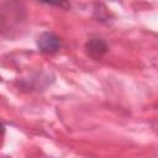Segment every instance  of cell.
Listing matches in <instances>:
<instances>
[{
	"mask_svg": "<svg viewBox=\"0 0 158 158\" xmlns=\"http://www.w3.org/2000/svg\"><path fill=\"white\" fill-rule=\"evenodd\" d=\"M85 49L89 57L94 59H100L106 52H107V44L102 38L99 37H93L86 41L85 43Z\"/></svg>",
	"mask_w": 158,
	"mask_h": 158,
	"instance_id": "2",
	"label": "cell"
},
{
	"mask_svg": "<svg viewBox=\"0 0 158 158\" xmlns=\"http://www.w3.org/2000/svg\"><path fill=\"white\" fill-rule=\"evenodd\" d=\"M37 47L42 53L52 54L60 48V40L53 32H43L37 38Z\"/></svg>",
	"mask_w": 158,
	"mask_h": 158,
	"instance_id": "1",
	"label": "cell"
},
{
	"mask_svg": "<svg viewBox=\"0 0 158 158\" xmlns=\"http://www.w3.org/2000/svg\"><path fill=\"white\" fill-rule=\"evenodd\" d=\"M4 132H5V126L2 123H0V137H2Z\"/></svg>",
	"mask_w": 158,
	"mask_h": 158,
	"instance_id": "3",
	"label": "cell"
}]
</instances>
